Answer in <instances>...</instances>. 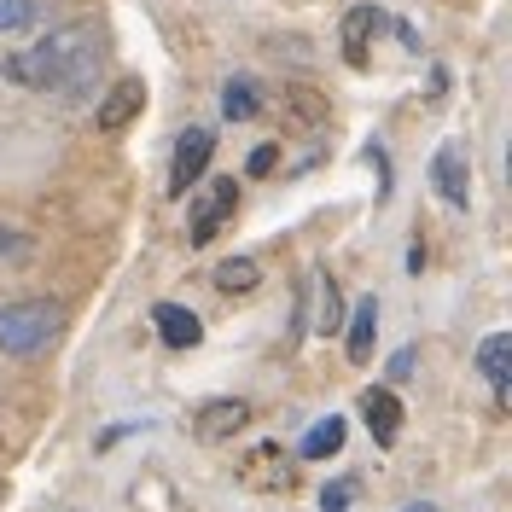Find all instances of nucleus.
<instances>
[{
  "label": "nucleus",
  "instance_id": "1",
  "mask_svg": "<svg viewBox=\"0 0 512 512\" xmlns=\"http://www.w3.org/2000/svg\"><path fill=\"white\" fill-rule=\"evenodd\" d=\"M99 64H105V47H99L94 24H64V30L41 35L35 47L6 53L0 76L18 82V88H30V94L88 99L99 88Z\"/></svg>",
  "mask_w": 512,
  "mask_h": 512
},
{
  "label": "nucleus",
  "instance_id": "2",
  "mask_svg": "<svg viewBox=\"0 0 512 512\" xmlns=\"http://www.w3.org/2000/svg\"><path fill=\"white\" fill-rule=\"evenodd\" d=\"M64 332V303L53 297H12L0 303V350L30 361V355H47Z\"/></svg>",
  "mask_w": 512,
  "mask_h": 512
},
{
  "label": "nucleus",
  "instance_id": "3",
  "mask_svg": "<svg viewBox=\"0 0 512 512\" xmlns=\"http://www.w3.org/2000/svg\"><path fill=\"white\" fill-rule=\"evenodd\" d=\"M210 158H216V134H210V128H187V134L175 140V158H169V198H187V192L204 181Z\"/></svg>",
  "mask_w": 512,
  "mask_h": 512
},
{
  "label": "nucleus",
  "instance_id": "4",
  "mask_svg": "<svg viewBox=\"0 0 512 512\" xmlns=\"http://www.w3.org/2000/svg\"><path fill=\"white\" fill-rule=\"evenodd\" d=\"M431 187H437V198H443L448 210H466L472 204V158H466L460 140H443L431 152Z\"/></svg>",
  "mask_w": 512,
  "mask_h": 512
},
{
  "label": "nucleus",
  "instance_id": "5",
  "mask_svg": "<svg viewBox=\"0 0 512 512\" xmlns=\"http://www.w3.org/2000/svg\"><path fill=\"white\" fill-rule=\"evenodd\" d=\"M239 210V181L233 175H222V181H210V192L192 204V216H187V239L192 245H210L216 233H222V222Z\"/></svg>",
  "mask_w": 512,
  "mask_h": 512
},
{
  "label": "nucleus",
  "instance_id": "6",
  "mask_svg": "<svg viewBox=\"0 0 512 512\" xmlns=\"http://www.w3.org/2000/svg\"><path fill=\"white\" fill-rule=\"evenodd\" d=\"M303 303L309 309H297V326H309V332H320V338H332L338 326H344V297H338V280L332 274H309L303 280Z\"/></svg>",
  "mask_w": 512,
  "mask_h": 512
},
{
  "label": "nucleus",
  "instance_id": "7",
  "mask_svg": "<svg viewBox=\"0 0 512 512\" xmlns=\"http://www.w3.org/2000/svg\"><path fill=\"white\" fill-rule=\"evenodd\" d=\"M251 425V402L245 396H216V402H204L198 414H192V437L198 443H227V437H239Z\"/></svg>",
  "mask_w": 512,
  "mask_h": 512
},
{
  "label": "nucleus",
  "instance_id": "8",
  "mask_svg": "<svg viewBox=\"0 0 512 512\" xmlns=\"http://www.w3.org/2000/svg\"><path fill=\"white\" fill-rule=\"evenodd\" d=\"M361 419H367V431H373L379 448H396V437H402V396L390 384L361 390Z\"/></svg>",
  "mask_w": 512,
  "mask_h": 512
},
{
  "label": "nucleus",
  "instance_id": "9",
  "mask_svg": "<svg viewBox=\"0 0 512 512\" xmlns=\"http://www.w3.org/2000/svg\"><path fill=\"white\" fill-rule=\"evenodd\" d=\"M478 373L495 396V414H507V384H512V332H489L478 344Z\"/></svg>",
  "mask_w": 512,
  "mask_h": 512
},
{
  "label": "nucleus",
  "instance_id": "10",
  "mask_svg": "<svg viewBox=\"0 0 512 512\" xmlns=\"http://www.w3.org/2000/svg\"><path fill=\"white\" fill-rule=\"evenodd\" d=\"M140 105H146V88H140L134 76H123V82L94 105V128H99V134H123V128L140 117Z\"/></svg>",
  "mask_w": 512,
  "mask_h": 512
},
{
  "label": "nucleus",
  "instance_id": "11",
  "mask_svg": "<svg viewBox=\"0 0 512 512\" xmlns=\"http://www.w3.org/2000/svg\"><path fill=\"white\" fill-rule=\"evenodd\" d=\"M239 478L251 483V489H268V495L280 489V495H286V489H291L286 448H280V443H256L251 454H245V466H239Z\"/></svg>",
  "mask_w": 512,
  "mask_h": 512
},
{
  "label": "nucleus",
  "instance_id": "12",
  "mask_svg": "<svg viewBox=\"0 0 512 512\" xmlns=\"http://www.w3.org/2000/svg\"><path fill=\"white\" fill-rule=\"evenodd\" d=\"M338 332H344V350H350V361H355V367H367V361H373V344H379V297H361Z\"/></svg>",
  "mask_w": 512,
  "mask_h": 512
},
{
  "label": "nucleus",
  "instance_id": "13",
  "mask_svg": "<svg viewBox=\"0 0 512 512\" xmlns=\"http://www.w3.org/2000/svg\"><path fill=\"white\" fill-rule=\"evenodd\" d=\"M152 326H158V338L169 350H198L204 344V320L181 303H152Z\"/></svg>",
  "mask_w": 512,
  "mask_h": 512
},
{
  "label": "nucleus",
  "instance_id": "14",
  "mask_svg": "<svg viewBox=\"0 0 512 512\" xmlns=\"http://www.w3.org/2000/svg\"><path fill=\"white\" fill-rule=\"evenodd\" d=\"M379 24H384V12H373V6H355L350 18H344V59L361 70L367 64V41L379 35Z\"/></svg>",
  "mask_w": 512,
  "mask_h": 512
},
{
  "label": "nucleus",
  "instance_id": "15",
  "mask_svg": "<svg viewBox=\"0 0 512 512\" xmlns=\"http://www.w3.org/2000/svg\"><path fill=\"white\" fill-rule=\"evenodd\" d=\"M210 286L222 291V297H251V291L262 286V268H256L251 256H227L222 268L210 274Z\"/></svg>",
  "mask_w": 512,
  "mask_h": 512
},
{
  "label": "nucleus",
  "instance_id": "16",
  "mask_svg": "<svg viewBox=\"0 0 512 512\" xmlns=\"http://www.w3.org/2000/svg\"><path fill=\"white\" fill-rule=\"evenodd\" d=\"M338 448H344V419L326 414V419L315 425V431H309V437L297 443V460H332Z\"/></svg>",
  "mask_w": 512,
  "mask_h": 512
},
{
  "label": "nucleus",
  "instance_id": "17",
  "mask_svg": "<svg viewBox=\"0 0 512 512\" xmlns=\"http://www.w3.org/2000/svg\"><path fill=\"white\" fill-rule=\"evenodd\" d=\"M256 111H262L256 82H251V76H233V82L222 88V117H227V123H251Z\"/></svg>",
  "mask_w": 512,
  "mask_h": 512
},
{
  "label": "nucleus",
  "instance_id": "18",
  "mask_svg": "<svg viewBox=\"0 0 512 512\" xmlns=\"http://www.w3.org/2000/svg\"><path fill=\"white\" fill-rule=\"evenodd\" d=\"M35 18H41V0H0V35L30 30Z\"/></svg>",
  "mask_w": 512,
  "mask_h": 512
},
{
  "label": "nucleus",
  "instance_id": "19",
  "mask_svg": "<svg viewBox=\"0 0 512 512\" xmlns=\"http://www.w3.org/2000/svg\"><path fill=\"white\" fill-rule=\"evenodd\" d=\"M30 233H18V227H0V274H6V268H24V262H30Z\"/></svg>",
  "mask_w": 512,
  "mask_h": 512
},
{
  "label": "nucleus",
  "instance_id": "20",
  "mask_svg": "<svg viewBox=\"0 0 512 512\" xmlns=\"http://www.w3.org/2000/svg\"><path fill=\"white\" fill-rule=\"evenodd\" d=\"M350 495H355V483H350V478L326 483V495H320V512H350Z\"/></svg>",
  "mask_w": 512,
  "mask_h": 512
},
{
  "label": "nucleus",
  "instance_id": "21",
  "mask_svg": "<svg viewBox=\"0 0 512 512\" xmlns=\"http://www.w3.org/2000/svg\"><path fill=\"white\" fill-rule=\"evenodd\" d=\"M402 379H414V350H396V355H390V384H402Z\"/></svg>",
  "mask_w": 512,
  "mask_h": 512
},
{
  "label": "nucleus",
  "instance_id": "22",
  "mask_svg": "<svg viewBox=\"0 0 512 512\" xmlns=\"http://www.w3.org/2000/svg\"><path fill=\"white\" fill-rule=\"evenodd\" d=\"M274 158H280L274 146H256V152H251V163H245V175H268V169H274Z\"/></svg>",
  "mask_w": 512,
  "mask_h": 512
},
{
  "label": "nucleus",
  "instance_id": "23",
  "mask_svg": "<svg viewBox=\"0 0 512 512\" xmlns=\"http://www.w3.org/2000/svg\"><path fill=\"white\" fill-rule=\"evenodd\" d=\"M402 512H437V507H425V501H419V507H402Z\"/></svg>",
  "mask_w": 512,
  "mask_h": 512
}]
</instances>
